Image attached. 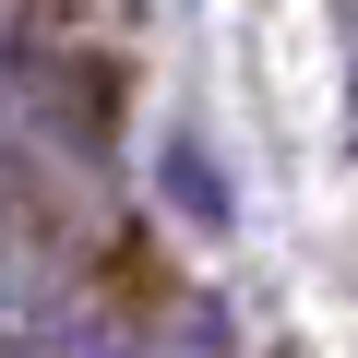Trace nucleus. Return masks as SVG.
<instances>
[{
  "label": "nucleus",
  "instance_id": "obj_2",
  "mask_svg": "<svg viewBox=\"0 0 358 358\" xmlns=\"http://www.w3.org/2000/svg\"><path fill=\"white\" fill-rule=\"evenodd\" d=\"M0 24H13V0H0Z\"/></svg>",
  "mask_w": 358,
  "mask_h": 358
},
{
  "label": "nucleus",
  "instance_id": "obj_1",
  "mask_svg": "<svg viewBox=\"0 0 358 358\" xmlns=\"http://www.w3.org/2000/svg\"><path fill=\"white\" fill-rule=\"evenodd\" d=\"M346 60H358V24H346Z\"/></svg>",
  "mask_w": 358,
  "mask_h": 358
}]
</instances>
